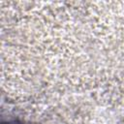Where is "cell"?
<instances>
[{"label":"cell","mask_w":124,"mask_h":124,"mask_svg":"<svg viewBox=\"0 0 124 124\" xmlns=\"http://www.w3.org/2000/svg\"><path fill=\"white\" fill-rule=\"evenodd\" d=\"M2 124H31V123L22 122V121H19V120H8L6 122H3Z\"/></svg>","instance_id":"obj_1"}]
</instances>
